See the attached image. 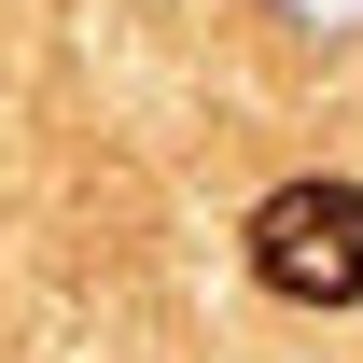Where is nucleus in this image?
<instances>
[{"instance_id": "f257e3e1", "label": "nucleus", "mask_w": 363, "mask_h": 363, "mask_svg": "<svg viewBox=\"0 0 363 363\" xmlns=\"http://www.w3.org/2000/svg\"><path fill=\"white\" fill-rule=\"evenodd\" d=\"M252 279L279 308H363V182H279L252 210Z\"/></svg>"}, {"instance_id": "f03ea898", "label": "nucleus", "mask_w": 363, "mask_h": 363, "mask_svg": "<svg viewBox=\"0 0 363 363\" xmlns=\"http://www.w3.org/2000/svg\"><path fill=\"white\" fill-rule=\"evenodd\" d=\"M294 28H321V43H363V0H279Z\"/></svg>"}]
</instances>
